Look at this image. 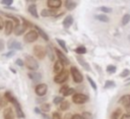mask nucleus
Segmentation results:
<instances>
[{"mask_svg":"<svg viewBox=\"0 0 130 119\" xmlns=\"http://www.w3.org/2000/svg\"><path fill=\"white\" fill-rule=\"evenodd\" d=\"M23 63H24L25 66H26L29 70H31V71H36V70H38V68H39V63L37 62V60H36L32 56L26 55V56H25V59H24V61H23Z\"/></svg>","mask_w":130,"mask_h":119,"instance_id":"obj_1","label":"nucleus"},{"mask_svg":"<svg viewBox=\"0 0 130 119\" xmlns=\"http://www.w3.org/2000/svg\"><path fill=\"white\" fill-rule=\"evenodd\" d=\"M70 73H71V75H72V77H73V80H74L76 83L82 82V80H83V75H82V73L79 71V69H78L77 67L72 66V67L70 68Z\"/></svg>","mask_w":130,"mask_h":119,"instance_id":"obj_2","label":"nucleus"},{"mask_svg":"<svg viewBox=\"0 0 130 119\" xmlns=\"http://www.w3.org/2000/svg\"><path fill=\"white\" fill-rule=\"evenodd\" d=\"M72 101L73 103L77 104V105H80V104H84L88 101V97L84 94H74L73 97H72Z\"/></svg>","mask_w":130,"mask_h":119,"instance_id":"obj_3","label":"nucleus"},{"mask_svg":"<svg viewBox=\"0 0 130 119\" xmlns=\"http://www.w3.org/2000/svg\"><path fill=\"white\" fill-rule=\"evenodd\" d=\"M68 76H69V72H68V70L65 69L62 72H60L59 74H56V76L54 77V81L56 83H63L68 79Z\"/></svg>","mask_w":130,"mask_h":119,"instance_id":"obj_4","label":"nucleus"},{"mask_svg":"<svg viewBox=\"0 0 130 119\" xmlns=\"http://www.w3.org/2000/svg\"><path fill=\"white\" fill-rule=\"evenodd\" d=\"M34 54L37 58L39 59H44V57L46 56V49L45 47L41 46V45H36L34 47Z\"/></svg>","mask_w":130,"mask_h":119,"instance_id":"obj_5","label":"nucleus"},{"mask_svg":"<svg viewBox=\"0 0 130 119\" xmlns=\"http://www.w3.org/2000/svg\"><path fill=\"white\" fill-rule=\"evenodd\" d=\"M38 38H39V35L36 31H29L24 36V42L25 43H34L38 40Z\"/></svg>","mask_w":130,"mask_h":119,"instance_id":"obj_6","label":"nucleus"},{"mask_svg":"<svg viewBox=\"0 0 130 119\" xmlns=\"http://www.w3.org/2000/svg\"><path fill=\"white\" fill-rule=\"evenodd\" d=\"M7 47H8L10 50H13V51H15V50H21V49H22L21 43L18 42V41H16V40H14V39H10V40L8 41Z\"/></svg>","mask_w":130,"mask_h":119,"instance_id":"obj_7","label":"nucleus"},{"mask_svg":"<svg viewBox=\"0 0 130 119\" xmlns=\"http://www.w3.org/2000/svg\"><path fill=\"white\" fill-rule=\"evenodd\" d=\"M48 91V85L46 83H40L35 87V92L39 97H44Z\"/></svg>","mask_w":130,"mask_h":119,"instance_id":"obj_8","label":"nucleus"},{"mask_svg":"<svg viewBox=\"0 0 130 119\" xmlns=\"http://www.w3.org/2000/svg\"><path fill=\"white\" fill-rule=\"evenodd\" d=\"M55 53H56V55H57V57L59 58V61L61 62V63H63V65L65 64V65H69L70 64V61H69V59L66 57V55L64 54V53H62L59 49H55Z\"/></svg>","mask_w":130,"mask_h":119,"instance_id":"obj_9","label":"nucleus"},{"mask_svg":"<svg viewBox=\"0 0 130 119\" xmlns=\"http://www.w3.org/2000/svg\"><path fill=\"white\" fill-rule=\"evenodd\" d=\"M13 28H14V25H13L12 20H6L5 23H4V33H5V35L9 36L13 32Z\"/></svg>","mask_w":130,"mask_h":119,"instance_id":"obj_10","label":"nucleus"},{"mask_svg":"<svg viewBox=\"0 0 130 119\" xmlns=\"http://www.w3.org/2000/svg\"><path fill=\"white\" fill-rule=\"evenodd\" d=\"M13 106H14V111H15L16 117L17 118H24L25 115H24V113H23V111H22V109H21L18 101H16L15 103H13Z\"/></svg>","mask_w":130,"mask_h":119,"instance_id":"obj_11","label":"nucleus"},{"mask_svg":"<svg viewBox=\"0 0 130 119\" xmlns=\"http://www.w3.org/2000/svg\"><path fill=\"white\" fill-rule=\"evenodd\" d=\"M47 5L51 8V9H57L59 7H61L62 5V1L61 0H48L47 1Z\"/></svg>","mask_w":130,"mask_h":119,"instance_id":"obj_12","label":"nucleus"},{"mask_svg":"<svg viewBox=\"0 0 130 119\" xmlns=\"http://www.w3.org/2000/svg\"><path fill=\"white\" fill-rule=\"evenodd\" d=\"M25 31H26V27H25L22 23H19V24L15 25L14 28H13V33H14L15 36H20V35H22Z\"/></svg>","mask_w":130,"mask_h":119,"instance_id":"obj_13","label":"nucleus"},{"mask_svg":"<svg viewBox=\"0 0 130 119\" xmlns=\"http://www.w3.org/2000/svg\"><path fill=\"white\" fill-rule=\"evenodd\" d=\"M28 77H29L32 81L37 82V81H40V80L42 79V74H41L40 72H38V71H30V72L28 73Z\"/></svg>","mask_w":130,"mask_h":119,"instance_id":"obj_14","label":"nucleus"},{"mask_svg":"<svg viewBox=\"0 0 130 119\" xmlns=\"http://www.w3.org/2000/svg\"><path fill=\"white\" fill-rule=\"evenodd\" d=\"M4 119H14V113L11 108H5L3 111Z\"/></svg>","mask_w":130,"mask_h":119,"instance_id":"obj_15","label":"nucleus"},{"mask_svg":"<svg viewBox=\"0 0 130 119\" xmlns=\"http://www.w3.org/2000/svg\"><path fill=\"white\" fill-rule=\"evenodd\" d=\"M27 10L28 12L36 18H39V13H38V10H37V5L35 3H31L30 5H28L27 7Z\"/></svg>","mask_w":130,"mask_h":119,"instance_id":"obj_16","label":"nucleus"},{"mask_svg":"<svg viewBox=\"0 0 130 119\" xmlns=\"http://www.w3.org/2000/svg\"><path fill=\"white\" fill-rule=\"evenodd\" d=\"M64 70V65L63 63H61L59 60H57L55 63H54V72L56 74H59L60 72H62Z\"/></svg>","mask_w":130,"mask_h":119,"instance_id":"obj_17","label":"nucleus"},{"mask_svg":"<svg viewBox=\"0 0 130 119\" xmlns=\"http://www.w3.org/2000/svg\"><path fill=\"white\" fill-rule=\"evenodd\" d=\"M76 59H77V61H78V63L85 69V70H87V71H89L90 70V66H89V64L81 57V56H76Z\"/></svg>","mask_w":130,"mask_h":119,"instance_id":"obj_18","label":"nucleus"},{"mask_svg":"<svg viewBox=\"0 0 130 119\" xmlns=\"http://www.w3.org/2000/svg\"><path fill=\"white\" fill-rule=\"evenodd\" d=\"M35 27H36V32L38 33V35L39 36H41V38H43L45 41H49V36L47 35V33L43 29V28H41L40 26H38V25H35Z\"/></svg>","mask_w":130,"mask_h":119,"instance_id":"obj_19","label":"nucleus"},{"mask_svg":"<svg viewBox=\"0 0 130 119\" xmlns=\"http://www.w3.org/2000/svg\"><path fill=\"white\" fill-rule=\"evenodd\" d=\"M41 15L43 17H48V16H56V11L53 9H43L41 11Z\"/></svg>","mask_w":130,"mask_h":119,"instance_id":"obj_20","label":"nucleus"},{"mask_svg":"<svg viewBox=\"0 0 130 119\" xmlns=\"http://www.w3.org/2000/svg\"><path fill=\"white\" fill-rule=\"evenodd\" d=\"M118 103L126 107L127 105L130 104V95H124V96H122V97L119 99V102H118Z\"/></svg>","mask_w":130,"mask_h":119,"instance_id":"obj_21","label":"nucleus"},{"mask_svg":"<svg viewBox=\"0 0 130 119\" xmlns=\"http://www.w3.org/2000/svg\"><path fill=\"white\" fill-rule=\"evenodd\" d=\"M72 23H73V17L71 15H67L63 20V26L65 28H69Z\"/></svg>","mask_w":130,"mask_h":119,"instance_id":"obj_22","label":"nucleus"},{"mask_svg":"<svg viewBox=\"0 0 130 119\" xmlns=\"http://www.w3.org/2000/svg\"><path fill=\"white\" fill-rule=\"evenodd\" d=\"M45 49H46V54L49 56V59H50L51 61H54V59H55V55L53 54V49H52V47H51L50 45H48Z\"/></svg>","mask_w":130,"mask_h":119,"instance_id":"obj_23","label":"nucleus"},{"mask_svg":"<svg viewBox=\"0 0 130 119\" xmlns=\"http://www.w3.org/2000/svg\"><path fill=\"white\" fill-rule=\"evenodd\" d=\"M4 98L6 99V101H8V102H10V103H15L17 100L13 97V95L10 93V92H5V94H4Z\"/></svg>","mask_w":130,"mask_h":119,"instance_id":"obj_24","label":"nucleus"},{"mask_svg":"<svg viewBox=\"0 0 130 119\" xmlns=\"http://www.w3.org/2000/svg\"><path fill=\"white\" fill-rule=\"evenodd\" d=\"M65 7L68 10H73L76 7V2L74 1H70V0H66L65 1Z\"/></svg>","mask_w":130,"mask_h":119,"instance_id":"obj_25","label":"nucleus"},{"mask_svg":"<svg viewBox=\"0 0 130 119\" xmlns=\"http://www.w3.org/2000/svg\"><path fill=\"white\" fill-rule=\"evenodd\" d=\"M95 18L99 20V21H102V22H108L109 20H110V18L106 15V14H98V15H95Z\"/></svg>","mask_w":130,"mask_h":119,"instance_id":"obj_26","label":"nucleus"},{"mask_svg":"<svg viewBox=\"0 0 130 119\" xmlns=\"http://www.w3.org/2000/svg\"><path fill=\"white\" fill-rule=\"evenodd\" d=\"M57 43L59 44V46H61V48L65 51V53H68V49H67V46H66V43L63 41V40H60V39H56Z\"/></svg>","mask_w":130,"mask_h":119,"instance_id":"obj_27","label":"nucleus"},{"mask_svg":"<svg viewBox=\"0 0 130 119\" xmlns=\"http://www.w3.org/2000/svg\"><path fill=\"white\" fill-rule=\"evenodd\" d=\"M69 107H70V104H69L68 101H63L62 103H60V109H61L62 111H66V110H68Z\"/></svg>","mask_w":130,"mask_h":119,"instance_id":"obj_28","label":"nucleus"},{"mask_svg":"<svg viewBox=\"0 0 130 119\" xmlns=\"http://www.w3.org/2000/svg\"><path fill=\"white\" fill-rule=\"evenodd\" d=\"M51 109V106L48 104V103H43L41 105V112H44V113H47L49 112Z\"/></svg>","mask_w":130,"mask_h":119,"instance_id":"obj_29","label":"nucleus"},{"mask_svg":"<svg viewBox=\"0 0 130 119\" xmlns=\"http://www.w3.org/2000/svg\"><path fill=\"white\" fill-rule=\"evenodd\" d=\"M129 21H130V14H128V13L124 14V15H123V17H122V21H121L122 25H126Z\"/></svg>","mask_w":130,"mask_h":119,"instance_id":"obj_30","label":"nucleus"},{"mask_svg":"<svg viewBox=\"0 0 130 119\" xmlns=\"http://www.w3.org/2000/svg\"><path fill=\"white\" fill-rule=\"evenodd\" d=\"M75 52L77 54H85L86 53V48L84 46H79L75 49Z\"/></svg>","mask_w":130,"mask_h":119,"instance_id":"obj_31","label":"nucleus"},{"mask_svg":"<svg viewBox=\"0 0 130 119\" xmlns=\"http://www.w3.org/2000/svg\"><path fill=\"white\" fill-rule=\"evenodd\" d=\"M86 78H87V80H88V82H89L90 86L92 87V90H93V91H96V84H95V82L93 81V79H92L89 75H86Z\"/></svg>","mask_w":130,"mask_h":119,"instance_id":"obj_32","label":"nucleus"},{"mask_svg":"<svg viewBox=\"0 0 130 119\" xmlns=\"http://www.w3.org/2000/svg\"><path fill=\"white\" fill-rule=\"evenodd\" d=\"M74 92H75V90L74 88H72V87H68L62 95L64 96V97H68V96H71V95H73L74 94Z\"/></svg>","mask_w":130,"mask_h":119,"instance_id":"obj_33","label":"nucleus"},{"mask_svg":"<svg viewBox=\"0 0 130 119\" xmlns=\"http://www.w3.org/2000/svg\"><path fill=\"white\" fill-rule=\"evenodd\" d=\"M4 15L7 16V17H9V18H11V19L16 23V25L19 24V20H18V18H17L16 16H14V15H12V14H9V13H4Z\"/></svg>","mask_w":130,"mask_h":119,"instance_id":"obj_34","label":"nucleus"},{"mask_svg":"<svg viewBox=\"0 0 130 119\" xmlns=\"http://www.w3.org/2000/svg\"><path fill=\"white\" fill-rule=\"evenodd\" d=\"M99 9L104 13H111L112 12V8L111 7H107V6H101Z\"/></svg>","mask_w":130,"mask_h":119,"instance_id":"obj_35","label":"nucleus"},{"mask_svg":"<svg viewBox=\"0 0 130 119\" xmlns=\"http://www.w3.org/2000/svg\"><path fill=\"white\" fill-rule=\"evenodd\" d=\"M14 54H15V51L10 50V51H8L7 53H4V54H3V57H6V58H11V57H13V56H14Z\"/></svg>","mask_w":130,"mask_h":119,"instance_id":"obj_36","label":"nucleus"},{"mask_svg":"<svg viewBox=\"0 0 130 119\" xmlns=\"http://www.w3.org/2000/svg\"><path fill=\"white\" fill-rule=\"evenodd\" d=\"M107 71L109 73H115L116 72V66H114V65H108L107 66Z\"/></svg>","mask_w":130,"mask_h":119,"instance_id":"obj_37","label":"nucleus"},{"mask_svg":"<svg viewBox=\"0 0 130 119\" xmlns=\"http://www.w3.org/2000/svg\"><path fill=\"white\" fill-rule=\"evenodd\" d=\"M64 101V99H63V97H55L54 98V100H53V103L54 104H60V103H62Z\"/></svg>","mask_w":130,"mask_h":119,"instance_id":"obj_38","label":"nucleus"},{"mask_svg":"<svg viewBox=\"0 0 130 119\" xmlns=\"http://www.w3.org/2000/svg\"><path fill=\"white\" fill-rule=\"evenodd\" d=\"M115 85H116L115 82H114V81H111V80H107V81L105 82V87H107V88L113 87V86H115Z\"/></svg>","mask_w":130,"mask_h":119,"instance_id":"obj_39","label":"nucleus"},{"mask_svg":"<svg viewBox=\"0 0 130 119\" xmlns=\"http://www.w3.org/2000/svg\"><path fill=\"white\" fill-rule=\"evenodd\" d=\"M129 74H130V70H128V69H124V70L120 73V76L124 78V77H127Z\"/></svg>","mask_w":130,"mask_h":119,"instance_id":"obj_40","label":"nucleus"},{"mask_svg":"<svg viewBox=\"0 0 130 119\" xmlns=\"http://www.w3.org/2000/svg\"><path fill=\"white\" fill-rule=\"evenodd\" d=\"M12 3H13V0H2V1H1V4L5 5V6L12 5Z\"/></svg>","mask_w":130,"mask_h":119,"instance_id":"obj_41","label":"nucleus"},{"mask_svg":"<svg viewBox=\"0 0 130 119\" xmlns=\"http://www.w3.org/2000/svg\"><path fill=\"white\" fill-rule=\"evenodd\" d=\"M120 111H121L120 109H117V110L115 111V113H113L112 119H118V116H120V114H121V112H120Z\"/></svg>","mask_w":130,"mask_h":119,"instance_id":"obj_42","label":"nucleus"},{"mask_svg":"<svg viewBox=\"0 0 130 119\" xmlns=\"http://www.w3.org/2000/svg\"><path fill=\"white\" fill-rule=\"evenodd\" d=\"M81 116H82L83 119H90V118H91V114L88 113V112H83V113L81 114Z\"/></svg>","mask_w":130,"mask_h":119,"instance_id":"obj_43","label":"nucleus"},{"mask_svg":"<svg viewBox=\"0 0 130 119\" xmlns=\"http://www.w3.org/2000/svg\"><path fill=\"white\" fill-rule=\"evenodd\" d=\"M15 63H16V65H18V66H20V67L24 65V63H23V61H22V60H21L20 58H18V59H16V60H15Z\"/></svg>","mask_w":130,"mask_h":119,"instance_id":"obj_44","label":"nucleus"},{"mask_svg":"<svg viewBox=\"0 0 130 119\" xmlns=\"http://www.w3.org/2000/svg\"><path fill=\"white\" fill-rule=\"evenodd\" d=\"M52 119H62V118H61V115L59 113L54 112L53 113V116H52Z\"/></svg>","mask_w":130,"mask_h":119,"instance_id":"obj_45","label":"nucleus"},{"mask_svg":"<svg viewBox=\"0 0 130 119\" xmlns=\"http://www.w3.org/2000/svg\"><path fill=\"white\" fill-rule=\"evenodd\" d=\"M71 119H83V118H82V116L80 114H74V115H72Z\"/></svg>","mask_w":130,"mask_h":119,"instance_id":"obj_46","label":"nucleus"},{"mask_svg":"<svg viewBox=\"0 0 130 119\" xmlns=\"http://www.w3.org/2000/svg\"><path fill=\"white\" fill-rule=\"evenodd\" d=\"M120 119H130V114H124L120 116Z\"/></svg>","mask_w":130,"mask_h":119,"instance_id":"obj_47","label":"nucleus"},{"mask_svg":"<svg viewBox=\"0 0 130 119\" xmlns=\"http://www.w3.org/2000/svg\"><path fill=\"white\" fill-rule=\"evenodd\" d=\"M68 87H69V86H68V85H66V84H65V85H63V86L60 88V93H61V94H63V93H64Z\"/></svg>","mask_w":130,"mask_h":119,"instance_id":"obj_48","label":"nucleus"},{"mask_svg":"<svg viewBox=\"0 0 130 119\" xmlns=\"http://www.w3.org/2000/svg\"><path fill=\"white\" fill-rule=\"evenodd\" d=\"M4 26V21H3V18L0 16V29H2Z\"/></svg>","mask_w":130,"mask_h":119,"instance_id":"obj_49","label":"nucleus"},{"mask_svg":"<svg viewBox=\"0 0 130 119\" xmlns=\"http://www.w3.org/2000/svg\"><path fill=\"white\" fill-rule=\"evenodd\" d=\"M71 118H72V115L69 114V113H67V114L64 116V119H71Z\"/></svg>","mask_w":130,"mask_h":119,"instance_id":"obj_50","label":"nucleus"},{"mask_svg":"<svg viewBox=\"0 0 130 119\" xmlns=\"http://www.w3.org/2000/svg\"><path fill=\"white\" fill-rule=\"evenodd\" d=\"M34 111H35V113H37V114H42V112H41V110H40L39 108H37V107H36V108L34 109Z\"/></svg>","mask_w":130,"mask_h":119,"instance_id":"obj_51","label":"nucleus"},{"mask_svg":"<svg viewBox=\"0 0 130 119\" xmlns=\"http://www.w3.org/2000/svg\"><path fill=\"white\" fill-rule=\"evenodd\" d=\"M125 108H126V111L128 112V114H130V104H129V105H127Z\"/></svg>","mask_w":130,"mask_h":119,"instance_id":"obj_52","label":"nucleus"},{"mask_svg":"<svg viewBox=\"0 0 130 119\" xmlns=\"http://www.w3.org/2000/svg\"><path fill=\"white\" fill-rule=\"evenodd\" d=\"M2 49H3V41L0 40V50H2Z\"/></svg>","mask_w":130,"mask_h":119,"instance_id":"obj_53","label":"nucleus"},{"mask_svg":"<svg viewBox=\"0 0 130 119\" xmlns=\"http://www.w3.org/2000/svg\"><path fill=\"white\" fill-rule=\"evenodd\" d=\"M9 69H10V70H11V71H12V72H13V73H16V71H15V70H14V69H13V68H11V67H10V68H9Z\"/></svg>","mask_w":130,"mask_h":119,"instance_id":"obj_54","label":"nucleus"},{"mask_svg":"<svg viewBox=\"0 0 130 119\" xmlns=\"http://www.w3.org/2000/svg\"><path fill=\"white\" fill-rule=\"evenodd\" d=\"M2 105V99H1V96H0V106Z\"/></svg>","mask_w":130,"mask_h":119,"instance_id":"obj_55","label":"nucleus"},{"mask_svg":"<svg viewBox=\"0 0 130 119\" xmlns=\"http://www.w3.org/2000/svg\"><path fill=\"white\" fill-rule=\"evenodd\" d=\"M129 40H130V37H129Z\"/></svg>","mask_w":130,"mask_h":119,"instance_id":"obj_56","label":"nucleus"}]
</instances>
